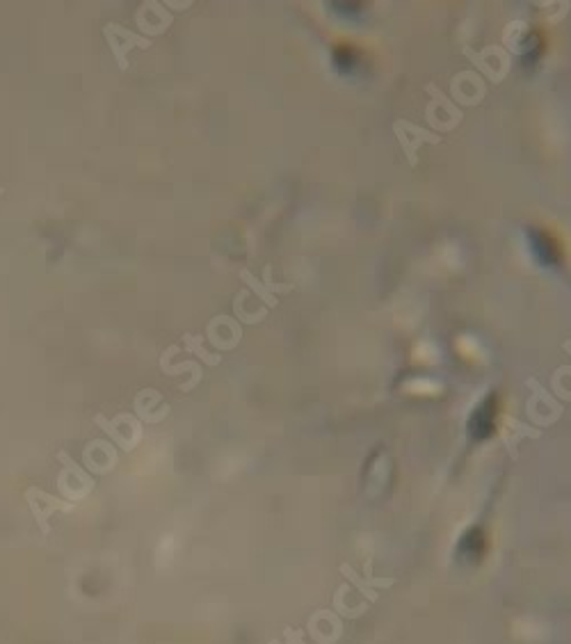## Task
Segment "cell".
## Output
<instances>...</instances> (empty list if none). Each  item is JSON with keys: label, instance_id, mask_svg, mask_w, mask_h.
Listing matches in <instances>:
<instances>
[{"label": "cell", "instance_id": "cell-1", "mask_svg": "<svg viewBox=\"0 0 571 644\" xmlns=\"http://www.w3.org/2000/svg\"><path fill=\"white\" fill-rule=\"evenodd\" d=\"M103 35L108 37V46H110V50L117 57L119 69H126V66H129V64H126V50H131L133 46H138V48H149V46H151V41H149L147 37L135 35V32H131V30H126V28L117 26V23L105 26Z\"/></svg>", "mask_w": 571, "mask_h": 644}, {"label": "cell", "instance_id": "cell-2", "mask_svg": "<svg viewBox=\"0 0 571 644\" xmlns=\"http://www.w3.org/2000/svg\"><path fill=\"white\" fill-rule=\"evenodd\" d=\"M341 571H343L345 578L355 583L359 591H364V594L368 596V601H375V598H377V591L375 589L395 585V578H373V576H366V580H364L350 565H341Z\"/></svg>", "mask_w": 571, "mask_h": 644}, {"label": "cell", "instance_id": "cell-3", "mask_svg": "<svg viewBox=\"0 0 571 644\" xmlns=\"http://www.w3.org/2000/svg\"><path fill=\"white\" fill-rule=\"evenodd\" d=\"M530 247H532V254L537 256L539 263L544 265H555L560 261V252L555 243L548 238L544 231H530Z\"/></svg>", "mask_w": 571, "mask_h": 644}, {"label": "cell", "instance_id": "cell-4", "mask_svg": "<svg viewBox=\"0 0 571 644\" xmlns=\"http://www.w3.org/2000/svg\"><path fill=\"white\" fill-rule=\"evenodd\" d=\"M286 638H288L290 642H295V644H302V640H299L302 635L295 633V631H290V628H286Z\"/></svg>", "mask_w": 571, "mask_h": 644}, {"label": "cell", "instance_id": "cell-5", "mask_svg": "<svg viewBox=\"0 0 571 644\" xmlns=\"http://www.w3.org/2000/svg\"><path fill=\"white\" fill-rule=\"evenodd\" d=\"M0 194H3V188H0Z\"/></svg>", "mask_w": 571, "mask_h": 644}]
</instances>
